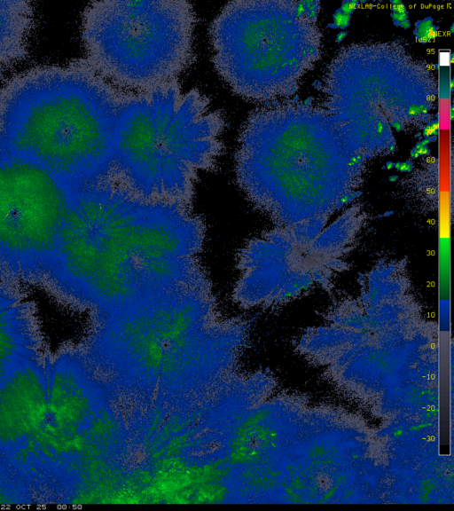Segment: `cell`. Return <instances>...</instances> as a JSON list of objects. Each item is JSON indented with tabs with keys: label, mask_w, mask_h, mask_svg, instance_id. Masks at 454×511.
<instances>
[{
	"label": "cell",
	"mask_w": 454,
	"mask_h": 511,
	"mask_svg": "<svg viewBox=\"0 0 454 511\" xmlns=\"http://www.w3.org/2000/svg\"><path fill=\"white\" fill-rule=\"evenodd\" d=\"M192 207L143 199L109 175L75 187L49 289L98 318L166 294L211 288Z\"/></svg>",
	"instance_id": "obj_1"
},
{
	"label": "cell",
	"mask_w": 454,
	"mask_h": 511,
	"mask_svg": "<svg viewBox=\"0 0 454 511\" xmlns=\"http://www.w3.org/2000/svg\"><path fill=\"white\" fill-rule=\"evenodd\" d=\"M360 2L357 0H351V1H344L341 4V6L340 8V10L348 15H350L353 13V12L357 8L358 4Z\"/></svg>",
	"instance_id": "obj_14"
},
{
	"label": "cell",
	"mask_w": 454,
	"mask_h": 511,
	"mask_svg": "<svg viewBox=\"0 0 454 511\" xmlns=\"http://www.w3.org/2000/svg\"><path fill=\"white\" fill-rule=\"evenodd\" d=\"M47 358L19 366L0 381V457L15 465L45 413Z\"/></svg>",
	"instance_id": "obj_8"
},
{
	"label": "cell",
	"mask_w": 454,
	"mask_h": 511,
	"mask_svg": "<svg viewBox=\"0 0 454 511\" xmlns=\"http://www.w3.org/2000/svg\"><path fill=\"white\" fill-rule=\"evenodd\" d=\"M347 35H348L347 31L339 32L336 35L335 39L336 43H340L346 37Z\"/></svg>",
	"instance_id": "obj_23"
},
{
	"label": "cell",
	"mask_w": 454,
	"mask_h": 511,
	"mask_svg": "<svg viewBox=\"0 0 454 511\" xmlns=\"http://www.w3.org/2000/svg\"><path fill=\"white\" fill-rule=\"evenodd\" d=\"M399 27L404 28V29H408L411 27V23L409 21V20H404L403 22H402Z\"/></svg>",
	"instance_id": "obj_25"
},
{
	"label": "cell",
	"mask_w": 454,
	"mask_h": 511,
	"mask_svg": "<svg viewBox=\"0 0 454 511\" xmlns=\"http://www.w3.org/2000/svg\"><path fill=\"white\" fill-rule=\"evenodd\" d=\"M391 18L394 21V24L396 27H399V25L402 22L408 20V12L407 11L400 12H392Z\"/></svg>",
	"instance_id": "obj_17"
},
{
	"label": "cell",
	"mask_w": 454,
	"mask_h": 511,
	"mask_svg": "<svg viewBox=\"0 0 454 511\" xmlns=\"http://www.w3.org/2000/svg\"><path fill=\"white\" fill-rule=\"evenodd\" d=\"M439 123L438 122H434L427 125L423 130V136L425 138L436 136L438 133Z\"/></svg>",
	"instance_id": "obj_16"
},
{
	"label": "cell",
	"mask_w": 454,
	"mask_h": 511,
	"mask_svg": "<svg viewBox=\"0 0 454 511\" xmlns=\"http://www.w3.org/2000/svg\"><path fill=\"white\" fill-rule=\"evenodd\" d=\"M376 128H377V131L379 133H380L383 130V123L382 122H378L376 124Z\"/></svg>",
	"instance_id": "obj_26"
},
{
	"label": "cell",
	"mask_w": 454,
	"mask_h": 511,
	"mask_svg": "<svg viewBox=\"0 0 454 511\" xmlns=\"http://www.w3.org/2000/svg\"><path fill=\"white\" fill-rule=\"evenodd\" d=\"M306 12V5L304 1L299 2L296 7V15L301 17Z\"/></svg>",
	"instance_id": "obj_20"
},
{
	"label": "cell",
	"mask_w": 454,
	"mask_h": 511,
	"mask_svg": "<svg viewBox=\"0 0 454 511\" xmlns=\"http://www.w3.org/2000/svg\"><path fill=\"white\" fill-rule=\"evenodd\" d=\"M126 92L84 59L17 74L0 87V148L74 186L109 176Z\"/></svg>",
	"instance_id": "obj_2"
},
{
	"label": "cell",
	"mask_w": 454,
	"mask_h": 511,
	"mask_svg": "<svg viewBox=\"0 0 454 511\" xmlns=\"http://www.w3.org/2000/svg\"><path fill=\"white\" fill-rule=\"evenodd\" d=\"M223 114L179 80L127 91L114 132L111 175L139 197L192 207L202 171L223 153Z\"/></svg>",
	"instance_id": "obj_3"
},
{
	"label": "cell",
	"mask_w": 454,
	"mask_h": 511,
	"mask_svg": "<svg viewBox=\"0 0 454 511\" xmlns=\"http://www.w3.org/2000/svg\"><path fill=\"white\" fill-rule=\"evenodd\" d=\"M391 125L393 128H395L397 131L402 130L403 129V124L399 122V121H393L391 122Z\"/></svg>",
	"instance_id": "obj_24"
},
{
	"label": "cell",
	"mask_w": 454,
	"mask_h": 511,
	"mask_svg": "<svg viewBox=\"0 0 454 511\" xmlns=\"http://www.w3.org/2000/svg\"><path fill=\"white\" fill-rule=\"evenodd\" d=\"M196 13L184 0H101L81 19L84 59L117 88L145 90L179 80L194 58Z\"/></svg>",
	"instance_id": "obj_5"
},
{
	"label": "cell",
	"mask_w": 454,
	"mask_h": 511,
	"mask_svg": "<svg viewBox=\"0 0 454 511\" xmlns=\"http://www.w3.org/2000/svg\"><path fill=\"white\" fill-rule=\"evenodd\" d=\"M42 423L16 465L38 499L48 500L67 480L107 418L103 385L76 349L47 358Z\"/></svg>",
	"instance_id": "obj_7"
},
{
	"label": "cell",
	"mask_w": 454,
	"mask_h": 511,
	"mask_svg": "<svg viewBox=\"0 0 454 511\" xmlns=\"http://www.w3.org/2000/svg\"><path fill=\"white\" fill-rule=\"evenodd\" d=\"M394 167H395L401 172H408L411 170L412 163L410 161H406L404 162H396L394 163Z\"/></svg>",
	"instance_id": "obj_19"
},
{
	"label": "cell",
	"mask_w": 454,
	"mask_h": 511,
	"mask_svg": "<svg viewBox=\"0 0 454 511\" xmlns=\"http://www.w3.org/2000/svg\"><path fill=\"white\" fill-rule=\"evenodd\" d=\"M433 19L427 17L415 24L414 35L421 43H427L434 40L438 35V27L434 26Z\"/></svg>",
	"instance_id": "obj_12"
},
{
	"label": "cell",
	"mask_w": 454,
	"mask_h": 511,
	"mask_svg": "<svg viewBox=\"0 0 454 511\" xmlns=\"http://www.w3.org/2000/svg\"><path fill=\"white\" fill-rule=\"evenodd\" d=\"M426 111H427V109H426V106L424 105L419 106V114L424 113Z\"/></svg>",
	"instance_id": "obj_27"
},
{
	"label": "cell",
	"mask_w": 454,
	"mask_h": 511,
	"mask_svg": "<svg viewBox=\"0 0 454 511\" xmlns=\"http://www.w3.org/2000/svg\"><path fill=\"white\" fill-rule=\"evenodd\" d=\"M398 178L397 176H392L391 177H389L390 181H395Z\"/></svg>",
	"instance_id": "obj_29"
},
{
	"label": "cell",
	"mask_w": 454,
	"mask_h": 511,
	"mask_svg": "<svg viewBox=\"0 0 454 511\" xmlns=\"http://www.w3.org/2000/svg\"><path fill=\"white\" fill-rule=\"evenodd\" d=\"M350 15L343 13L340 9L336 10L333 15V22L327 25L328 28L344 29L349 26Z\"/></svg>",
	"instance_id": "obj_13"
},
{
	"label": "cell",
	"mask_w": 454,
	"mask_h": 511,
	"mask_svg": "<svg viewBox=\"0 0 454 511\" xmlns=\"http://www.w3.org/2000/svg\"><path fill=\"white\" fill-rule=\"evenodd\" d=\"M244 327L221 318L209 289L174 292L93 320L81 350L98 367L116 361L143 369L231 358Z\"/></svg>",
	"instance_id": "obj_4"
},
{
	"label": "cell",
	"mask_w": 454,
	"mask_h": 511,
	"mask_svg": "<svg viewBox=\"0 0 454 511\" xmlns=\"http://www.w3.org/2000/svg\"><path fill=\"white\" fill-rule=\"evenodd\" d=\"M46 356L34 304L18 285L0 281V381L19 366Z\"/></svg>",
	"instance_id": "obj_9"
},
{
	"label": "cell",
	"mask_w": 454,
	"mask_h": 511,
	"mask_svg": "<svg viewBox=\"0 0 454 511\" xmlns=\"http://www.w3.org/2000/svg\"><path fill=\"white\" fill-rule=\"evenodd\" d=\"M430 153V149L427 145H423L419 142L414 146L411 152V156L413 159L418 158L420 155H427Z\"/></svg>",
	"instance_id": "obj_15"
},
{
	"label": "cell",
	"mask_w": 454,
	"mask_h": 511,
	"mask_svg": "<svg viewBox=\"0 0 454 511\" xmlns=\"http://www.w3.org/2000/svg\"><path fill=\"white\" fill-rule=\"evenodd\" d=\"M452 57L451 55L449 57L447 52H444L443 55L441 57L440 61L442 65H448L450 61H451Z\"/></svg>",
	"instance_id": "obj_22"
},
{
	"label": "cell",
	"mask_w": 454,
	"mask_h": 511,
	"mask_svg": "<svg viewBox=\"0 0 454 511\" xmlns=\"http://www.w3.org/2000/svg\"><path fill=\"white\" fill-rule=\"evenodd\" d=\"M390 4L392 12H400L407 11L405 5L400 0H391Z\"/></svg>",
	"instance_id": "obj_18"
},
{
	"label": "cell",
	"mask_w": 454,
	"mask_h": 511,
	"mask_svg": "<svg viewBox=\"0 0 454 511\" xmlns=\"http://www.w3.org/2000/svg\"><path fill=\"white\" fill-rule=\"evenodd\" d=\"M75 187L0 148V281L45 285Z\"/></svg>",
	"instance_id": "obj_6"
},
{
	"label": "cell",
	"mask_w": 454,
	"mask_h": 511,
	"mask_svg": "<svg viewBox=\"0 0 454 511\" xmlns=\"http://www.w3.org/2000/svg\"><path fill=\"white\" fill-rule=\"evenodd\" d=\"M393 167H394V162H392V161H387V162L386 163V168H387V169H392Z\"/></svg>",
	"instance_id": "obj_28"
},
{
	"label": "cell",
	"mask_w": 454,
	"mask_h": 511,
	"mask_svg": "<svg viewBox=\"0 0 454 511\" xmlns=\"http://www.w3.org/2000/svg\"><path fill=\"white\" fill-rule=\"evenodd\" d=\"M34 28V7L29 2L0 1V73L27 56Z\"/></svg>",
	"instance_id": "obj_10"
},
{
	"label": "cell",
	"mask_w": 454,
	"mask_h": 511,
	"mask_svg": "<svg viewBox=\"0 0 454 511\" xmlns=\"http://www.w3.org/2000/svg\"><path fill=\"white\" fill-rule=\"evenodd\" d=\"M408 114L411 116L418 115L419 114V105L414 104V103L411 104L409 108H408Z\"/></svg>",
	"instance_id": "obj_21"
},
{
	"label": "cell",
	"mask_w": 454,
	"mask_h": 511,
	"mask_svg": "<svg viewBox=\"0 0 454 511\" xmlns=\"http://www.w3.org/2000/svg\"><path fill=\"white\" fill-rule=\"evenodd\" d=\"M38 504L24 474L11 460L0 457V505Z\"/></svg>",
	"instance_id": "obj_11"
}]
</instances>
